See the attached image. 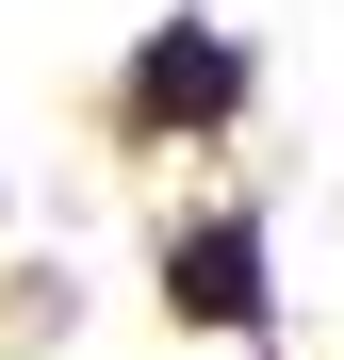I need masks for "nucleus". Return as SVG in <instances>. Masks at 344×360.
Returning <instances> with one entry per match:
<instances>
[{
    "mask_svg": "<svg viewBox=\"0 0 344 360\" xmlns=\"http://www.w3.org/2000/svg\"><path fill=\"white\" fill-rule=\"evenodd\" d=\"M229 115H246V49H229L213 17H164L132 49V82H115V131L132 148H197V131H229Z\"/></svg>",
    "mask_w": 344,
    "mask_h": 360,
    "instance_id": "f257e3e1",
    "label": "nucleus"
},
{
    "mask_svg": "<svg viewBox=\"0 0 344 360\" xmlns=\"http://www.w3.org/2000/svg\"><path fill=\"white\" fill-rule=\"evenodd\" d=\"M164 311H181V328H279L262 229H246V213H197L181 246H164Z\"/></svg>",
    "mask_w": 344,
    "mask_h": 360,
    "instance_id": "f03ea898",
    "label": "nucleus"
}]
</instances>
